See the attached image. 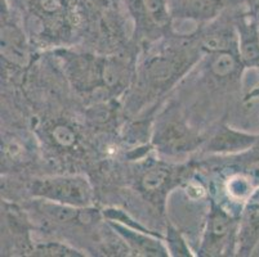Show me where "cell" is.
<instances>
[{"label": "cell", "mask_w": 259, "mask_h": 257, "mask_svg": "<svg viewBox=\"0 0 259 257\" xmlns=\"http://www.w3.org/2000/svg\"><path fill=\"white\" fill-rule=\"evenodd\" d=\"M199 32H176L138 52L133 82L122 98L124 119L160 107L202 58Z\"/></svg>", "instance_id": "1"}, {"label": "cell", "mask_w": 259, "mask_h": 257, "mask_svg": "<svg viewBox=\"0 0 259 257\" xmlns=\"http://www.w3.org/2000/svg\"><path fill=\"white\" fill-rule=\"evenodd\" d=\"M2 198L13 202L37 198L77 209L98 204L94 181L85 173L2 176Z\"/></svg>", "instance_id": "2"}, {"label": "cell", "mask_w": 259, "mask_h": 257, "mask_svg": "<svg viewBox=\"0 0 259 257\" xmlns=\"http://www.w3.org/2000/svg\"><path fill=\"white\" fill-rule=\"evenodd\" d=\"M206 131L195 124L180 99L170 95L157 110L152 124L151 145L164 160H190L199 153Z\"/></svg>", "instance_id": "3"}, {"label": "cell", "mask_w": 259, "mask_h": 257, "mask_svg": "<svg viewBox=\"0 0 259 257\" xmlns=\"http://www.w3.org/2000/svg\"><path fill=\"white\" fill-rule=\"evenodd\" d=\"M240 216L235 215L209 197L201 239L196 256H237Z\"/></svg>", "instance_id": "4"}, {"label": "cell", "mask_w": 259, "mask_h": 257, "mask_svg": "<svg viewBox=\"0 0 259 257\" xmlns=\"http://www.w3.org/2000/svg\"><path fill=\"white\" fill-rule=\"evenodd\" d=\"M133 23V44L137 52L173 34L168 0H125Z\"/></svg>", "instance_id": "5"}, {"label": "cell", "mask_w": 259, "mask_h": 257, "mask_svg": "<svg viewBox=\"0 0 259 257\" xmlns=\"http://www.w3.org/2000/svg\"><path fill=\"white\" fill-rule=\"evenodd\" d=\"M35 232L25 207L2 198V256H31Z\"/></svg>", "instance_id": "6"}, {"label": "cell", "mask_w": 259, "mask_h": 257, "mask_svg": "<svg viewBox=\"0 0 259 257\" xmlns=\"http://www.w3.org/2000/svg\"><path fill=\"white\" fill-rule=\"evenodd\" d=\"M246 0H168L169 11L176 23H192L195 28L205 26L223 13L242 6Z\"/></svg>", "instance_id": "7"}, {"label": "cell", "mask_w": 259, "mask_h": 257, "mask_svg": "<svg viewBox=\"0 0 259 257\" xmlns=\"http://www.w3.org/2000/svg\"><path fill=\"white\" fill-rule=\"evenodd\" d=\"M259 140V134L249 133L231 126L227 121L214 125L206 133V139L195 157L237 155L253 147Z\"/></svg>", "instance_id": "8"}, {"label": "cell", "mask_w": 259, "mask_h": 257, "mask_svg": "<svg viewBox=\"0 0 259 257\" xmlns=\"http://www.w3.org/2000/svg\"><path fill=\"white\" fill-rule=\"evenodd\" d=\"M114 228L115 232L124 239L131 256L138 257H168L170 256L165 242L162 238L156 237L150 233L133 229L121 223L114 220H106Z\"/></svg>", "instance_id": "9"}, {"label": "cell", "mask_w": 259, "mask_h": 257, "mask_svg": "<svg viewBox=\"0 0 259 257\" xmlns=\"http://www.w3.org/2000/svg\"><path fill=\"white\" fill-rule=\"evenodd\" d=\"M259 244V187L245 203L240 216L237 256H250Z\"/></svg>", "instance_id": "10"}, {"label": "cell", "mask_w": 259, "mask_h": 257, "mask_svg": "<svg viewBox=\"0 0 259 257\" xmlns=\"http://www.w3.org/2000/svg\"><path fill=\"white\" fill-rule=\"evenodd\" d=\"M34 257H85L88 254L74 244L57 238L44 237L35 239L32 254Z\"/></svg>", "instance_id": "11"}, {"label": "cell", "mask_w": 259, "mask_h": 257, "mask_svg": "<svg viewBox=\"0 0 259 257\" xmlns=\"http://www.w3.org/2000/svg\"><path fill=\"white\" fill-rule=\"evenodd\" d=\"M164 237H165L164 240H165L170 256H196L195 253H192V249L188 246V242H186L178 226H176L170 221L168 223V226L164 232Z\"/></svg>", "instance_id": "12"}, {"label": "cell", "mask_w": 259, "mask_h": 257, "mask_svg": "<svg viewBox=\"0 0 259 257\" xmlns=\"http://www.w3.org/2000/svg\"><path fill=\"white\" fill-rule=\"evenodd\" d=\"M245 4H246V8L249 9V12L253 16L259 30V0H246Z\"/></svg>", "instance_id": "13"}]
</instances>
